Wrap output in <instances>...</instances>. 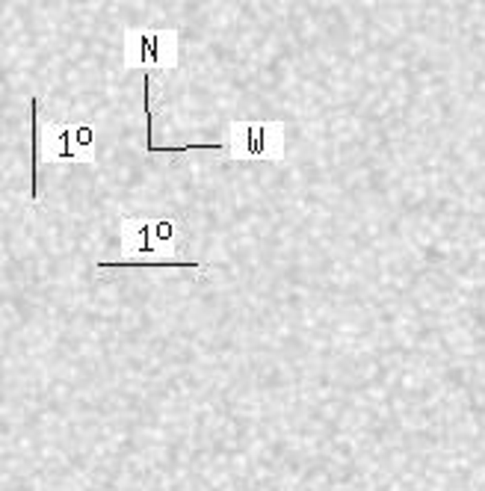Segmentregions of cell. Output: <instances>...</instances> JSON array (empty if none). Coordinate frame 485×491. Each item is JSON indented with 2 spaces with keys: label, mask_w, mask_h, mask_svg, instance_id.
Masks as SVG:
<instances>
[{
  "label": "cell",
  "mask_w": 485,
  "mask_h": 491,
  "mask_svg": "<svg viewBox=\"0 0 485 491\" xmlns=\"http://www.w3.org/2000/svg\"><path fill=\"white\" fill-rule=\"evenodd\" d=\"M122 234V261H107L98 267H204L193 261H177L175 252L186 246V222L169 210L125 213L118 222Z\"/></svg>",
  "instance_id": "obj_1"
},
{
  "label": "cell",
  "mask_w": 485,
  "mask_h": 491,
  "mask_svg": "<svg viewBox=\"0 0 485 491\" xmlns=\"http://www.w3.org/2000/svg\"><path fill=\"white\" fill-rule=\"evenodd\" d=\"M225 149L231 160H284V122H231Z\"/></svg>",
  "instance_id": "obj_2"
},
{
  "label": "cell",
  "mask_w": 485,
  "mask_h": 491,
  "mask_svg": "<svg viewBox=\"0 0 485 491\" xmlns=\"http://www.w3.org/2000/svg\"><path fill=\"white\" fill-rule=\"evenodd\" d=\"M177 33L175 30H131L125 36V65L127 68H177Z\"/></svg>",
  "instance_id": "obj_3"
},
{
  "label": "cell",
  "mask_w": 485,
  "mask_h": 491,
  "mask_svg": "<svg viewBox=\"0 0 485 491\" xmlns=\"http://www.w3.org/2000/svg\"><path fill=\"white\" fill-rule=\"evenodd\" d=\"M95 124L56 122L45 133V149L51 163H95Z\"/></svg>",
  "instance_id": "obj_4"
},
{
  "label": "cell",
  "mask_w": 485,
  "mask_h": 491,
  "mask_svg": "<svg viewBox=\"0 0 485 491\" xmlns=\"http://www.w3.org/2000/svg\"><path fill=\"white\" fill-rule=\"evenodd\" d=\"M39 98H30V201H39Z\"/></svg>",
  "instance_id": "obj_5"
}]
</instances>
